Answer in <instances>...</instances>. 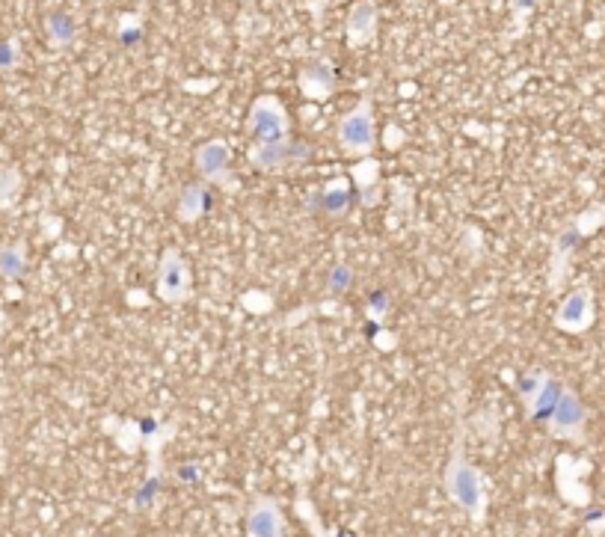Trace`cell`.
Wrapping results in <instances>:
<instances>
[{
    "instance_id": "6da1fadb",
    "label": "cell",
    "mask_w": 605,
    "mask_h": 537,
    "mask_svg": "<svg viewBox=\"0 0 605 537\" xmlns=\"http://www.w3.org/2000/svg\"><path fill=\"white\" fill-rule=\"evenodd\" d=\"M250 131L259 140V146L267 143H282L288 140V116L282 110V104L270 95H261L259 101L250 110Z\"/></svg>"
},
{
    "instance_id": "30bf717a",
    "label": "cell",
    "mask_w": 605,
    "mask_h": 537,
    "mask_svg": "<svg viewBox=\"0 0 605 537\" xmlns=\"http://www.w3.org/2000/svg\"><path fill=\"white\" fill-rule=\"evenodd\" d=\"M45 30H48L51 45H57V48H63V45H69L75 39V21L66 12H51L48 21H45Z\"/></svg>"
},
{
    "instance_id": "ba28073f",
    "label": "cell",
    "mask_w": 605,
    "mask_h": 537,
    "mask_svg": "<svg viewBox=\"0 0 605 537\" xmlns=\"http://www.w3.org/2000/svg\"><path fill=\"white\" fill-rule=\"evenodd\" d=\"M377 27V6L371 0H359L347 15V39L350 45H365Z\"/></svg>"
},
{
    "instance_id": "8fae6325",
    "label": "cell",
    "mask_w": 605,
    "mask_h": 537,
    "mask_svg": "<svg viewBox=\"0 0 605 537\" xmlns=\"http://www.w3.org/2000/svg\"><path fill=\"white\" fill-rule=\"evenodd\" d=\"M208 208V202H205V190L199 187V184H190L184 193H181V205H178V214L184 217V220H196L202 211Z\"/></svg>"
},
{
    "instance_id": "9a60e30c",
    "label": "cell",
    "mask_w": 605,
    "mask_h": 537,
    "mask_svg": "<svg viewBox=\"0 0 605 537\" xmlns=\"http://www.w3.org/2000/svg\"><path fill=\"white\" fill-rule=\"evenodd\" d=\"M15 63H18V45H15V39L0 42V69H3V72H9Z\"/></svg>"
},
{
    "instance_id": "e0dca14e",
    "label": "cell",
    "mask_w": 605,
    "mask_h": 537,
    "mask_svg": "<svg viewBox=\"0 0 605 537\" xmlns=\"http://www.w3.org/2000/svg\"><path fill=\"white\" fill-rule=\"evenodd\" d=\"M140 39H143V30H140V27H125V30H122V42H125V45H134V42H140Z\"/></svg>"
},
{
    "instance_id": "7a4b0ae2",
    "label": "cell",
    "mask_w": 605,
    "mask_h": 537,
    "mask_svg": "<svg viewBox=\"0 0 605 537\" xmlns=\"http://www.w3.org/2000/svg\"><path fill=\"white\" fill-rule=\"evenodd\" d=\"M445 481H448V493H451V499H454L463 511L481 517V505H484L481 481H478V472H475L469 463H463V457H454V460H451Z\"/></svg>"
},
{
    "instance_id": "3957f363",
    "label": "cell",
    "mask_w": 605,
    "mask_h": 537,
    "mask_svg": "<svg viewBox=\"0 0 605 537\" xmlns=\"http://www.w3.org/2000/svg\"><path fill=\"white\" fill-rule=\"evenodd\" d=\"M339 143L353 155H368L374 149V116L368 101L353 107L339 122Z\"/></svg>"
},
{
    "instance_id": "8992f818",
    "label": "cell",
    "mask_w": 605,
    "mask_h": 537,
    "mask_svg": "<svg viewBox=\"0 0 605 537\" xmlns=\"http://www.w3.org/2000/svg\"><path fill=\"white\" fill-rule=\"evenodd\" d=\"M591 321H594V297L588 288H576L573 294H567L564 303L558 306V315H555V324L570 330V333L591 327Z\"/></svg>"
},
{
    "instance_id": "52a82bcc",
    "label": "cell",
    "mask_w": 605,
    "mask_h": 537,
    "mask_svg": "<svg viewBox=\"0 0 605 537\" xmlns=\"http://www.w3.org/2000/svg\"><path fill=\"white\" fill-rule=\"evenodd\" d=\"M247 537H282V514L270 499H259L247 514Z\"/></svg>"
},
{
    "instance_id": "277c9868",
    "label": "cell",
    "mask_w": 605,
    "mask_h": 537,
    "mask_svg": "<svg viewBox=\"0 0 605 537\" xmlns=\"http://www.w3.org/2000/svg\"><path fill=\"white\" fill-rule=\"evenodd\" d=\"M585 419H588V413H585L582 401L570 389H561V395L555 401V410H552V416L546 422H549V431L558 440H582Z\"/></svg>"
},
{
    "instance_id": "4fadbf2b",
    "label": "cell",
    "mask_w": 605,
    "mask_h": 537,
    "mask_svg": "<svg viewBox=\"0 0 605 537\" xmlns=\"http://www.w3.org/2000/svg\"><path fill=\"white\" fill-rule=\"evenodd\" d=\"M350 282H353V273L345 265H339V268L330 270V276H327V288L333 291V294H345L347 288H350Z\"/></svg>"
},
{
    "instance_id": "9c48e42d",
    "label": "cell",
    "mask_w": 605,
    "mask_h": 537,
    "mask_svg": "<svg viewBox=\"0 0 605 537\" xmlns=\"http://www.w3.org/2000/svg\"><path fill=\"white\" fill-rule=\"evenodd\" d=\"M196 167H199L202 176H208V179H220V176L226 173V167H229L226 143L211 140V143L199 146V152H196Z\"/></svg>"
},
{
    "instance_id": "2e32d148",
    "label": "cell",
    "mask_w": 605,
    "mask_h": 537,
    "mask_svg": "<svg viewBox=\"0 0 605 537\" xmlns=\"http://www.w3.org/2000/svg\"><path fill=\"white\" fill-rule=\"evenodd\" d=\"M386 309H389L386 291H371V297H368V312H371V315H383Z\"/></svg>"
},
{
    "instance_id": "5b68a950",
    "label": "cell",
    "mask_w": 605,
    "mask_h": 537,
    "mask_svg": "<svg viewBox=\"0 0 605 537\" xmlns=\"http://www.w3.org/2000/svg\"><path fill=\"white\" fill-rule=\"evenodd\" d=\"M190 291V270L187 262L175 253L167 250L164 259H161V268H158V294L167 300V303H178L184 300Z\"/></svg>"
},
{
    "instance_id": "5bb4252c",
    "label": "cell",
    "mask_w": 605,
    "mask_h": 537,
    "mask_svg": "<svg viewBox=\"0 0 605 537\" xmlns=\"http://www.w3.org/2000/svg\"><path fill=\"white\" fill-rule=\"evenodd\" d=\"M24 268V259H21V253L18 250H0V273H6V276H18Z\"/></svg>"
},
{
    "instance_id": "7c38bea8",
    "label": "cell",
    "mask_w": 605,
    "mask_h": 537,
    "mask_svg": "<svg viewBox=\"0 0 605 537\" xmlns=\"http://www.w3.org/2000/svg\"><path fill=\"white\" fill-rule=\"evenodd\" d=\"M321 202H318V208L324 211V214H330V217H339V214H345L347 208H350V193L342 190V187H330L327 193H321L318 196Z\"/></svg>"
}]
</instances>
